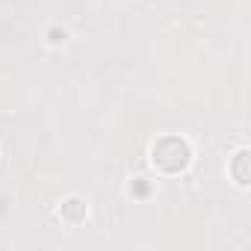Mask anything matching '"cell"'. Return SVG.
Masks as SVG:
<instances>
[{
    "label": "cell",
    "instance_id": "6da1fadb",
    "mask_svg": "<svg viewBox=\"0 0 251 251\" xmlns=\"http://www.w3.org/2000/svg\"><path fill=\"white\" fill-rule=\"evenodd\" d=\"M186 163H189V145L180 136H166L154 145V166L160 172L175 175V172L186 169Z\"/></svg>",
    "mask_w": 251,
    "mask_h": 251
},
{
    "label": "cell",
    "instance_id": "7a4b0ae2",
    "mask_svg": "<svg viewBox=\"0 0 251 251\" xmlns=\"http://www.w3.org/2000/svg\"><path fill=\"white\" fill-rule=\"evenodd\" d=\"M62 219L65 222H80V219H86V204L83 201H77V198H71V201H65L62 204Z\"/></svg>",
    "mask_w": 251,
    "mask_h": 251
},
{
    "label": "cell",
    "instance_id": "3957f363",
    "mask_svg": "<svg viewBox=\"0 0 251 251\" xmlns=\"http://www.w3.org/2000/svg\"><path fill=\"white\" fill-rule=\"evenodd\" d=\"M233 175H236V183H239V186H248V151H239V154H236Z\"/></svg>",
    "mask_w": 251,
    "mask_h": 251
}]
</instances>
